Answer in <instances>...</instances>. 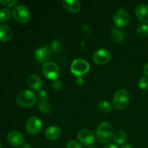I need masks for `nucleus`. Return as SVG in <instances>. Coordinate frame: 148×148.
I'll return each mask as SVG.
<instances>
[{"instance_id": "nucleus-7", "label": "nucleus", "mask_w": 148, "mask_h": 148, "mask_svg": "<svg viewBox=\"0 0 148 148\" xmlns=\"http://www.w3.org/2000/svg\"><path fill=\"white\" fill-rule=\"evenodd\" d=\"M43 74L48 79H57V77L59 75V68L56 64H55L53 62H46L43 64Z\"/></svg>"}, {"instance_id": "nucleus-30", "label": "nucleus", "mask_w": 148, "mask_h": 148, "mask_svg": "<svg viewBox=\"0 0 148 148\" xmlns=\"http://www.w3.org/2000/svg\"><path fill=\"white\" fill-rule=\"evenodd\" d=\"M77 85H79V86H82V85H83V84L85 83V79H84L82 77H79L77 79Z\"/></svg>"}, {"instance_id": "nucleus-8", "label": "nucleus", "mask_w": 148, "mask_h": 148, "mask_svg": "<svg viewBox=\"0 0 148 148\" xmlns=\"http://www.w3.org/2000/svg\"><path fill=\"white\" fill-rule=\"evenodd\" d=\"M26 131L30 134H37L42 128V121L38 116H32L28 119L25 124Z\"/></svg>"}, {"instance_id": "nucleus-16", "label": "nucleus", "mask_w": 148, "mask_h": 148, "mask_svg": "<svg viewBox=\"0 0 148 148\" xmlns=\"http://www.w3.org/2000/svg\"><path fill=\"white\" fill-rule=\"evenodd\" d=\"M27 85L32 90L37 91L41 88L43 82L38 75L33 74L27 78Z\"/></svg>"}, {"instance_id": "nucleus-6", "label": "nucleus", "mask_w": 148, "mask_h": 148, "mask_svg": "<svg viewBox=\"0 0 148 148\" xmlns=\"http://www.w3.org/2000/svg\"><path fill=\"white\" fill-rule=\"evenodd\" d=\"M130 14L124 9H119L114 14V23L117 27H123L130 22Z\"/></svg>"}, {"instance_id": "nucleus-34", "label": "nucleus", "mask_w": 148, "mask_h": 148, "mask_svg": "<svg viewBox=\"0 0 148 148\" xmlns=\"http://www.w3.org/2000/svg\"><path fill=\"white\" fill-rule=\"evenodd\" d=\"M121 148H132V146L130 145L126 144V145H122V147Z\"/></svg>"}, {"instance_id": "nucleus-5", "label": "nucleus", "mask_w": 148, "mask_h": 148, "mask_svg": "<svg viewBox=\"0 0 148 148\" xmlns=\"http://www.w3.org/2000/svg\"><path fill=\"white\" fill-rule=\"evenodd\" d=\"M12 15L14 20L19 23H26L30 17V13L28 8L23 4L15 6L12 10Z\"/></svg>"}, {"instance_id": "nucleus-4", "label": "nucleus", "mask_w": 148, "mask_h": 148, "mask_svg": "<svg viewBox=\"0 0 148 148\" xmlns=\"http://www.w3.org/2000/svg\"><path fill=\"white\" fill-rule=\"evenodd\" d=\"M90 64L86 60L82 59H77L73 61L71 64V72L77 77H81L82 75L88 73L90 70Z\"/></svg>"}, {"instance_id": "nucleus-32", "label": "nucleus", "mask_w": 148, "mask_h": 148, "mask_svg": "<svg viewBox=\"0 0 148 148\" xmlns=\"http://www.w3.org/2000/svg\"><path fill=\"white\" fill-rule=\"evenodd\" d=\"M103 148H118V147L114 144H109V145H106L105 147H103Z\"/></svg>"}, {"instance_id": "nucleus-15", "label": "nucleus", "mask_w": 148, "mask_h": 148, "mask_svg": "<svg viewBox=\"0 0 148 148\" xmlns=\"http://www.w3.org/2000/svg\"><path fill=\"white\" fill-rule=\"evenodd\" d=\"M64 8L72 13H77L80 11L82 4L77 0H65L63 1Z\"/></svg>"}, {"instance_id": "nucleus-25", "label": "nucleus", "mask_w": 148, "mask_h": 148, "mask_svg": "<svg viewBox=\"0 0 148 148\" xmlns=\"http://www.w3.org/2000/svg\"><path fill=\"white\" fill-rule=\"evenodd\" d=\"M139 87L142 90L148 89V78L146 77L140 78V79L139 80Z\"/></svg>"}, {"instance_id": "nucleus-13", "label": "nucleus", "mask_w": 148, "mask_h": 148, "mask_svg": "<svg viewBox=\"0 0 148 148\" xmlns=\"http://www.w3.org/2000/svg\"><path fill=\"white\" fill-rule=\"evenodd\" d=\"M135 14L140 21L148 23V5L145 4H140L136 7Z\"/></svg>"}, {"instance_id": "nucleus-3", "label": "nucleus", "mask_w": 148, "mask_h": 148, "mask_svg": "<svg viewBox=\"0 0 148 148\" xmlns=\"http://www.w3.org/2000/svg\"><path fill=\"white\" fill-rule=\"evenodd\" d=\"M130 99V96L128 91L124 89H120L114 94L113 98V105L116 109H124L128 106Z\"/></svg>"}, {"instance_id": "nucleus-27", "label": "nucleus", "mask_w": 148, "mask_h": 148, "mask_svg": "<svg viewBox=\"0 0 148 148\" xmlns=\"http://www.w3.org/2000/svg\"><path fill=\"white\" fill-rule=\"evenodd\" d=\"M66 148H82V146L78 142L75 140H71L66 145Z\"/></svg>"}, {"instance_id": "nucleus-19", "label": "nucleus", "mask_w": 148, "mask_h": 148, "mask_svg": "<svg viewBox=\"0 0 148 148\" xmlns=\"http://www.w3.org/2000/svg\"><path fill=\"white\" fill-rule=\"evenodd\" d=\"M114 140L116 144L118 145H121L125 143L126 140H127V134L124 131L119 130V131L116 132L114 134Z\"/></svg>"}, {"instance_id": "nucleus-33", "label": "nucleus", "mask_w": 148, "mask_h": 148, "mask_svg": "<svg viewBox=\"0 0 148 148\" xmlns=\"http://www.w3.org/2000/svg\"><path fill=\"white\" fill-rule=\"evenodd\" d=\"M21 148H33L30 144H25L22 146Z\"/></svg>"}, {"instance_id": "nucleus-14", "label": "nucleus", "mask_w": 148, "mask_h": 148, "mask_svg": "<svg viewBox=\"0 0 148 148\" xmlns=\"http://www.w3.org/2000/svg\"><path fill=\"white\" fill-rule=\"evenodd\" d=\"M62 130L57 126H50L45 131V136L49 140H56L60 138Z\"/></svg>"}, {"instance_id": "nucleus-24", "label": "nucleus", "mask_w": 148, "mask_h": 148, "mask_svg": "<svg viewBox=\"0 0 148 148\" xmlns=\"http://www.w3.org/2000/svg\"><path fill=\"white\" fill-rule=\"evenodd\" d=\"M51 49L53 52H59L62 50V45L59 40H54L51 43Z\"/></svg>"}, {"instance_id": "nucleus-1", "label": "nucleus", "mask_w": 148, "mask_h": 148, "mask_svg": "<svg viewBox=\"0 0 148 148\" xmlns=\"http://www.w3.org/2000/svg\"><path fill=\"white\" fill-rule=\"evenodd\" d=\"M114 134V127L110 123L103 122L98 125L96 130V137L101 143L111 141Z\"/></svg>"}, {"instance_id": "nucleus-21", "label": "nucleus", "mask_w": 148, "mask_h": 148, "mask_svg": "<svg viewBox=\"0 0 148 148\" xmlns=\"http://www.w3.org/2000/svg\"><path fill=\"white\" fill-rule=\"evenodd\" d=\"M38 108L39 111L44 114H47L51 111V105L47 100H40L38 102Z\"/></svg>"}, {"instance_id": "nucleus-2", "label": "nucleus", "mask_w": 148, "mask_h": 148, "mask_svg": "<svg viewBox=\"0 0 148 148\" xmlns=\"http://www.w3.org/2000/svg\"><path fill=\"white\" fill-rule=\"evenodd\" d=\"M37 101L36 95L30 90H23L16 96V103L20 106L30 107L36 104Z\"/></svg>"}, {"instance_id": "nucleus-23", "label": "nucleus", "mask_w": 148, "mask_h": 148, "mask_svg": "<svg viewBox=\"0 0 148 148\" xmlns=\"http://www.w3.org/2000/svg\"><path fill=\"white\" fill-rule=\"evenodd\" d=\"M137 33L138 36L141 37L146 38L148 37V25H147L143 24L140 25L137 28Z\"/></svg>"}, {"instance_id": "nucleus-20", "label": "nucleus", "mask_w": 148, "mask_h": 148, "mask_svg": "<svg viewBox=\"0 0 148 148\" xmlns=\"http://www.w3.org/2000/svg\"><path fill=\"white\" fill-rule=\"evenodd\" d=\"M97 108L100 112L103 113V114H107V113H109L110 111H111L112 106L106 101H101L97 105Z\"/></svg>"}, {"instance_id": "nucleus-9", "label": "nucleus", "mask_w": 148, "mask_h": 148, "mask_svg": "<svg viewBox=\"0 0 148 148\" xmlns=\"http://www.w3.org/2000/svg\"><path fill=\"white\" fill-rule=\"evenodd\" d=\"M111 53L108 49H101L94 53L92 59L96 64L103 65L108 63L111 59Z\"/></svg>"}, {"instance_id": "nucleus-28", "label": "nucleus", "mask_w": 148, "mask_h": 148, "mask_svg": "<svg viewBox=\"0 0 148 148\" xmlns=\"http://www.w3.org/2000/svg\"><path fill=\"white\" fill-rule=\"evenodd\" d=\"M52 86H53V89H55L56 90H59L62 89V81L59 80V79H55V80H53V82H52Z\"/></svg>"}, {"instance_id": "nucleus-17", "label": "nucleus", "mask_w": 148, "mask_h": 148, "mask_svg": "<svg viewBox=\"0 0 148 148\" xmlns=\"http://www.w3.org/2000/svg\"><path fill=\"white\" fill-rule=\"evenodd\" d=\"M12 31L11 27L7 25H0V41L7 42L11 39Z\"/></svg>"}, {"instance_id": "nucleus-10", "label": "nucleus", "mask_w": 148, "mask_h": 148, "mask_svg": "<svg viewBox=\"0 0 148 148\" xmlns=\"http://www.w3.org/2000/svg\"><path fill=\"white\" fill-rule=\"evenodd\" d=\"M51 55L50 49L48 46H43L35 51L34 59L38 63H45L47 62Z\"/></svg>"}, {"instance_id": "nucleus-31", "label": "nucleus", "mask_w": 148, "mask_h": 148, "mask_svg": "<svg viewBox=\"0 0 148 148\" xmlns=\"http://www.w3.org/2000/svg\"><path fill=\"white\" fill-rule=\"evenodd\" d=\"M143 72H144L145 75L148 77V62L145 65L144 68H143Z\"/></svg>"}, {"instance_id": "nucleus-29", "label": "nucleus", "mask_w": 148, "mask_h": 148, "mask_svg": "<svg viewBox=\"0 0 148 148\" xmlns=\"http://www.w3.org/2000/svg\"><path fill=\"white\" fill-rule=\"evenodd\" d=\"M38 96L40 100H46V98H48L47 92L46 90H40L38 92Z\"/></svg>"}, {"instance_id": "nucleus-26", "label": "nucleus", "mask_w": 148, "mask_h": 148, "mask_svg": "<svg viewBox=\"0 0 148 148\" xmlns=\"http://www.w3.org/2000/svg\"><path fill=\"white\" fill-rule=\"evenodd\" d=\"M0 3L7 7H12L17 3V0H0Z\"/></svg>"}, {"instance_id": "nucleus-35", "label": "nucleus", "mask_w": 148, "mask_h": 148, "mask_svg": "<svg viewBox=\"0 0 148 148\" xmlns=\"http://www.w3.org/2000/svg\"><path fill=\"white\" fill-rule=\"evenodd\" d=\"M88 148H96V147H88Z\"/></svg>"}, {"instance_id": "nucleus-11", "label": "nucleus", "mask_w": 148, "mask_h": 148, "mask_svg": "<svg viewBox=\"0 0 148 148\" xmlns=\"http://www.w3.org/2000/svg\"><path fill=\"white\" fill-rule=\"evenodd\" d=\"M77 139L82 145L89 146L93 144L95 141V137L93 133L88 130H81L77 133Z\"/></svg>"}, {"instance_id": "nucleus-22", "label": "nucleus", "mask_w": 148, "mask_h": 148, "mask_svg": "<svg viewBox=\"0 0 148 148\" xmlns=\"http://www.w3.org/2000/svg\"><path fill=\"white\" fill-rule=\"evenodd\" d=\"M12 15V12L9 9L2 8L0 10V23L8 21Z\"/></svg>"}, {"instance_id": "nucleus-36", "label": "nucleus", "mask_w": 148, "mask_h": 148, "mask_svg": "<svg viewBox=\"0 0 148 148\" xmlns=\"http://www.w3.org/2000/svg\"><path fill=\"white\" fill-rule=\"evenodd\" d=\"M0 148H1V144H0Z\"/></svg>"}, {"instance_id": "nucleus-18", "label": "nucleus", "mask_w": 148, "mask_h": 148, "mask_svg": "<svg viewBox=\"0 0 148 148\" xmlns=\"http://www.w3.org/2000/svg\"><path fill=\"white\" fill-rule=\"evenodd\" d=\"M111 34L113 40L116 42H122L125 38V34L124 31L116 27H112Z\"/></svg>"}, {"instance_id": "nucleus-12", "label": "nucleus", "mask_w": 148, "mask_h": 148, "mask_svg": "<svg viewBox=\"0 0 148 148\" xmlns=\"http://www.w3.org/2000/svg\"><path fill=\"white\" fill-rule=\"evenodd\" d=\"M7 140L10 145L15 147L21 146L25 141L23 134L16 130H12L7 134Z\"/></svg>"}]
</instances>
